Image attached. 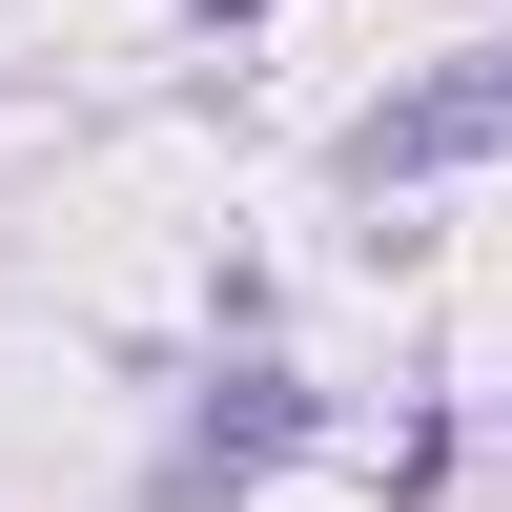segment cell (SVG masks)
I'll return each mask as SVG.
<instances>
[{
  "label": "cell",
  "mask_w": 512,
  "mask_h": 512,
  "mask_svg": "<svg viewBox=\"0 0 512 512\" xmlns=\"http://www.w3.org/2000/svg\"><path fill=\"white\" fill-rule=\"evenodd\" d=\"M205 21H246V0H205Z\"/></svg>",
  "instance_id": "obj_2"
},
{
  "label": "cell",
  "mask_w": 512,
  "mask_h": 512,
  "mask_svg": "<svg viewBox=\"0 0 512 512\" xmlns=\"http://www.w3.org/2000/svg\"><path fill=\"white\" fill-rule=\"evenodd\" d=\"M512 144V41H472V62H431V82H390V103L349 123V185H451V164H492Z\"/></svg>",
  "instance_id": "obj_1"
}]
</instances>
